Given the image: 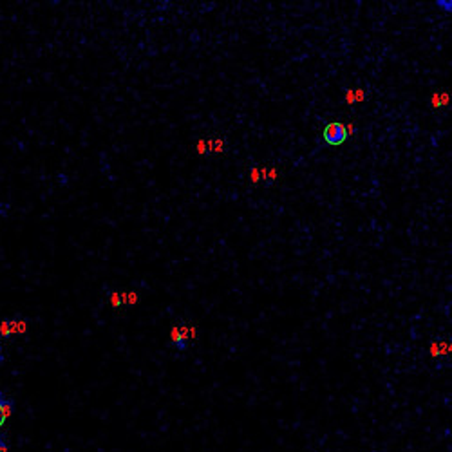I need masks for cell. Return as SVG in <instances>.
Listing matches in <instances>:
<instances>
[{"instance_id": "cell-1", "label": "cell", "mask_w": 452, "mask_h": 452, "mask_svg": "<svg viewBox=\"0 0 452 452\" xmlns=\"http://www.w3.org/2000/svg\"><path fill=\"white\" fill-rule=\"evenodd\" d=\"M324 142L328 143L331 146H338L347 140V127L346 125L338 123V121H333V123L326 125V129H324Z\"/></svg>"}, {"instance_id": "cell-2", "label": "cell", "mask_w": 452, "mask_h": 452, "mask_svg": "<svg viewBox=\"0 0 452 452\" xmlns=\"http://www.w3.org/2000/svg\"><path fill=\"white\" fill-rule=\"evenodd\" d=\"M449 351V346L447 344H442V346H438V344H435V346H432V355H445V353H447Z\"/></svg>"}, {"instance_id": "cell-3", "label": "cell", "mask_w": 452, "mask_h": 452, "mask_svg": "<svg viewBox=\"0 0 452 452\" xmlns=\"http://www.w3.org/2000/svg\"><path fill=\"white\" fill-rule=\"evenodd\" d=\"M8 414H9L8 405L0 404V427L4 425V421H6V418H8Z\"/></svg>"}, {"instance_id": "cell-4", "label": "cell", "mask_w": 452, "mask_h": 452, "mask_svg": "<svg viewBox=\"0 0 452 452\" xmlns=\"http://www.w3.org/2000/svg\"><path fill=\"white\" fill-rule=\"evenodd\" d=\"M0 452H4V451H2V449H0Z\"/></svg>"}]
</instances>
